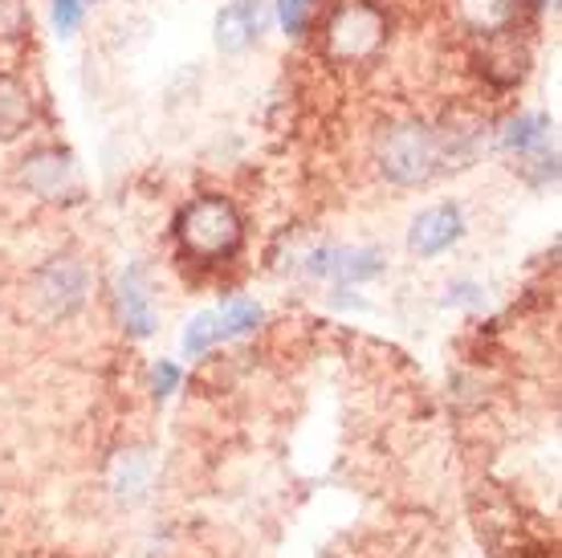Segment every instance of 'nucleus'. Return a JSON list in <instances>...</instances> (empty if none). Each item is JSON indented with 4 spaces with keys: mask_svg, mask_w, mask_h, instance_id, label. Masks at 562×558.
I'll use <instances>...</instances> for the list:
<instances>
[{
    "mask_svg": "<svg viewBox=\"0 0 562 558\" xmlns=\"http://www.w3.org/2000/svg\"><path fill=\"white\" fill-rule=\"evenodd\" d=\"M176 241L188 261L221 266V261H233L245 245V216L228 196H196L176 216Z\"/></svg>",
    "mask_w": 562,
    "mask_h": 558,
    "instance_id": "f257e3e1",
    "label": "nucleus"
},
{
    "mask_svg": "<svg viewBox=\"0 0 562 558\" xmlns=\"http://www.w3.org/2000/svg\"><path fill=\"white\" fill-rule=\"evenodd\" d=\"M375 164L395 188H420L445 164V140L428 123H392L375 143Z\"/></svg>",
    "mask_w": 562,
    "mask_h": 558,
    "instance_id": "f03ea898",
    "label": "nucleus"
},
{
    "mask_svg": "<svg viewBox=\"0 0 562 558\" xmlns=\"http://www.w3.org/2000/svg\"><path fill=\"white\" fill-rule=\"evenodd\" d=\"M383 42H387V16L375 4H367V0L342 4L330 16V25H326V54L335 62H347V66L375 57L383 49Z\"/></svg>",
    "mask_w": 562,
    "mask_h": 558,
    "instance_id": "7ed1b4c3",
    "label": "nucleus"
},
{
    "mask_svg": "<svg viewBox=\"0 0 562 558\" xmlns=\"http://www.w3.org/2000/svg\"><path fill=\"white\" fill-rule=\"evenodd\" d=\"M86 293H90V269L74 257H54L33 274V302L42 306L45 319H70L86 306Z\"/></svg>",
    "mask_w": 562,
    "mask_h": 558,
    "instance_id": "20e7f679",
    "label": "nucleus"
},
{
    "mask_svg": "<svg viewBox=\"0 0 562 558\" xmlns=\"http://www.w3.org/2000/svg\"><path fill=\"white\" fill-rule=\"evenodd\" d=\"M78 180V164L66 147H37L21 159V183L42 200H61Z\"/></svg>",
    "mask_w": 562,
    "mask_h": 558,
    "instance_id": "39448f33",
    "label": "nucleus"
},
{
    "mask_svg": "<svg viewBox=\"0 0 562 558\" xmlns=\"http://www.w3.org/2000/svg\"><path fill=\"white\" fill-rule=\"evenodd\" d=\"M269 21V9L261 0H228L225 9L216 13V25H212V37H216V49L221 54H245L261 42Z\"/></svg>",
    "mask_w": 562,
    "mask_h": 558,
    "instance_id": "423d86ee",
    "label": "nucleus"
},
{
    "mask_svg": "<svg viewBox=\"0 0 562 558\" xmlns=\"http://www.w3.org/2000/svg\"><path fill=\"white\" fill-rule=\"evenodd\" d=\"M464 237V212L461 204H432V209H424L408 228V249L416 257H440V253H449L457 241Z\"/></svg>",
    "mask_w": 562,
    "mask_h": 558,
    "instance_id": "0eeeda50",
    "label": "nucleus"
},
{
    "mask_svg": "<svg viewBox=\"0 0 562 558\" xmlns=\"http://www.w3.org/2000/svg\"><path fill=\"white\" fill-rule=\"evenodd\" d=\"M310 274L314 278L335 281H371L383 274V257L375 249H318L310 257Z\"/></svg>",
    "mask_w": 562,
    "mask_h": 558,
    "instance_id": "6e6552de",
    "label": "nucleus"
},
{
    "mask_svg": "<svg viewBox=\"0 0 562 558\" xmlns=\"http://www.w3.org/2000/svg\"><path fill=\"white\" fill-rule=\"evenodd\" d=\"M114 306H119V322H123V331H127V335L147 338L155 331L151 298H147V290L139 286V274H135V269L119 278V290H114Z\"/></svg>",
    "mask_w": 562,
    "mask_h": 558,
    "instance_id": "1a4fd4ad",
    "label": "nucleus"
},
{
    "mask_svg": "<svg viewBox=\"0 0 562 558\" xmlns=\"http://www.w3.org/2000/svg\"><path fill=\"white\" fill-rule=\"evenodd\" d=\"M33 126V94L13 74H0V143L21 140Z\"/></svg>",
    "mask_w": 562,
    "mask_h": 558,
    "instance_id": "9d476101",
    "label": "nucleus"
},
{
    "mask_svg": "<svg viewBox=\"0 0 562 558\" xmlns=\"http://www.w3.org/2000/svg\"><path fill=\"white\" fill-rule=\"evenodd\" d=\"M550 131H554V123L547 114H521L502 131V143H506V152L521 155V159H547Z\"/></svg>",
    "mask_w": 562,
    "mask_h": 558,
    "instance_id": "9b49d317",
    "label": "nucleus"
},
{
    "mask_svg": "<svg viewBox=\"0 0 562 558\" xmlns=\"http://www.w3.org/2000/svg\"><path fill=\"white\" fill-rule=\"evenodd\" d=\"M521 0H457V13L473 33H506L518 21Z\"/></svg>",
    "mask_w": 562,
    "mask_h": 558,
    "instance_id": "f8f14e48",
    "label": "nucleus"
},
{
    "mask_svg": "<svg viewBox=\"0 0 562 558\" xmlns=\"http://www.w3.org/2000/svg\"><path fill=\"white\" fill-rule=\"evenodd\" d=\"M216 319H221V331H225V338H237V335H254L257 326L266 322V310L257 306V302L233 298V302H225V310H216Z\"/></svg>",
    "mask_w": 562,
    "mask_h": 558,
    "instance_id": "ddd939ff",
    "label": "nucleus"
},
{
    "mask_svg": "<svg viewBox=\"0 0 562 558\" xmlns=\"http://www.w3.org/2000/svg\"><path fill=\"white\" fill-rule=\"evenodd\" d=\"M225 338V331H221V319L216 314H196V319L188 322V331H183V355L188 359H196V355H209L216 343Z\"/></svg>",
    "mask_w": 562,
    "mask_h": 558,
    "instance_id": "4468645a",
    "label": "nucleus"
},
{
    "mask_svg": "<svg viewBox=\"0 0 562 558\" xmlns=\"http://www.w3.org/2000/svg\"><path fill=\"white\" fill-rule=\"evenodd\" d=\"M318 0H278V21L290 37H306L310 21H314Z\"/></svg>",
    "mask_w": 562,
    "mask_h": 558,
    "instance_id": "2eb2a0df",
    "label": "nucleus"
},
{
    "mask_svg": "<svg viewBox=\"0 0 562 558\" xmlns=\"http://www.w3.org/2000/svg\"><path fill=\"white\" fill-rule=\"evenodd\" d=\"M143 477H147V457H139V453H127L123 461H119V477H114V486H119V493L123 498H135L143 489Z\"/></svg>",
    "mask_w": 562,
    "mask_h": 558,
    "instance_id": "dca6fc26",
    "label": "nucleus"
},
{
    "mask_svg": "<svg viewBox=\"0 0 562 558\" xmlns=\"http://www.w3.org/2000/svg\"><path fill=\"white\" fill-rule=\"evenodd\" d=\"M86 9H90V0H54V29L61 37H70L74 29L82 25Z\"/></svg>",
    "mask_w": 562,
    "mask_h": 558,
    "instance_id": "f3484780",
    "label": "nucleus"
},
{
    "mask_svg": "<svg viewBox=\"0 0 562 558\" xmlns=\"http://www.w3.org/2000/svg\"><path fill=\"white\" fill-rule=\"evenodd\" d=\"M25 21V0H0V37H21Z\"/></svg>",
    "mask_w": 562,
    "mask_h": 558,
    "instance_id": "a211bd4d",
    "label": "nucleus"
},
{
    "mask_svg": "<svg viewBox=\"0 0 562 558\" xmlns=\"http://www.w3.org/2000/svg\"><path fill=\"white\" fill-rule=\"evenodd\" d=\"M151 388H155V400H168L171 391L180 388V367L168 364V359H159L151 371Z\"/></svg>",
    "mask_w": 562,
    "mask_h": 558,
    "instance_id": "6ab92c4d",
    "label": "nucleus"
}]
</instances>
